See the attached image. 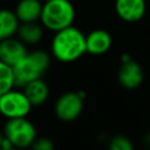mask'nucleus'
<instances>
[{
  "label": "nucleus",
  "mask_w": 150,
  "mask_h": 150,
  "mask_svg": "<svg viewBox=\"0 0 150 150\" xmlns=\"http://www.w3.org/2000/svg\"><path fill=\"white\" fill-rule=\"evenodd\" d=\"M75 19V8L69 0L46 1L42 6L40 20L49 30L57 32L73 25Z\"/></svg>",
  "instance_id": "nucleus-3"
},
{
  "label": "nucleus",
  "mask_w": 150,
  "mask_h": 150,
  "mask_svg": "<svg viewBox=\"0 0 150 150\" xmlns=\"http://www.w3.org/2000/svg\"><path fill=\"white\" fill-rule=\"evenodd\" d=\"M18 38L27 46V45H36L41 41L43 36V30L36 21L34 22H20L19 28L16 30Z\"/></svg>",
  "instance_id": "nucleus-13"
},
{
  "label": "nucleus",
  "mask_w": 150,
  "mask_h": 150,
  "mask_svg": "<svg viewBox=\"0 0 150 150\" xmlns=\"http://www.w3.org/2000/svg\"><path fill=\"white\" fill-rule=\"evenodd\" d=\"M15 87L13 68L0 60V96Z\"/></svg>",
  "instance_id": "nucleus-15"
},
{
  "label": "nucleus",
  "mask_w": 150,
  "mask_h": 150,
  "mask_svg": "<svg viewBox=\"0 0 150 150\" xmlns=\"http://www.w3.org/2000/svg\"><path fill=\"white\" fill-rule=\"evenodd\" d=\"M0 150H20V149L14 148V146H5V148H1Z\"/></svg>",
  "instance_id": "nucleus-20"
},
{
  "label": "nucleus",
  "mask_w": 150,
  "mask_h": 150,
  "mask_svg": "<svg viewBox=\"0 0 150 150\" xmlns=\"http://www.w3.org/2000/svg\"><path fill=\"white\" fill-rule=\"evenodd\" d=\"M111 35L104 29H94L86 35L87 53L91 55H102L111 47Z\"/></svg>",
  "instance_id": "nucleus-10"
},
{
  "label": "nucleus",
  "mask_w": 150,
  "mask_h": 150,
  "mask_svg": "<svg viewBox=\"0 0 150 150\" xmlns=\"http://www.w3.org/2000/svg\"><path fill=\"white\" fill-rule=\"evenodd\" d=\"M32 150H55V145L50 138L47 137H36L33 144L30 145Z\"/></svg>",
  "instance_id": "nucleus-17"
},
{
  "label": "nucleus",
  "mask_w": 150,
  "mask_h": 150,
  "mask_svg": "<svg viewBox=\"0 0 150 150\" xmlns=\"http://www.w3.org/2000/svg\"><path fill=\"white\" fill-rule=\"evenodd\" d=\"M108 150H135V149L130 138H128L124 135H116L109 141Z\"/></svg>",
  "instance_id": "nucleus-16"
},
{
  "label": "nucleus",
  "mask_w": 150,
  "mask_h": 150,
  "mask_svg": "<svg viewBox=\"0 0 150 150\" xmlns=\"http://www.w3.org/2000/svg\"><path fill=\"white\" fill-rule=\"evenodd\" d=\"M0 115H1V114H0Z\"/></svg>",
  "instance_id": "nucleus-23"
},
{
  "label": "nucleus",
  "mask_w": 150,
  "mask_h": 150,
  "mask_svg": "<svg viewBox=\"0 0 150 150\" xmlns=\"http://www.w3.org/2000/svg\"><path fill=\"white\" fill-rule=\"evenodd\" d=\"M50 50L60 62H74L87 53L86 35L73 25L57 30L52 40Z\"/></svg>",
  "instance_id": "nucleus-1"
},
{
  "label": "nucleus",
  "mask_w": 150,
  "mask_h": 150,
  "mask_svg": "<svg viewBox=\"0 0 150 150\" xmlns=\"http://www.w3.org/2000/svg\"><path fill=\"white\" fill-rule=\"evenodd\" d=\"M20 21L15 13L9 9H0V41L16 34Z\"/></svg>",
  "instance_id": "nucleus-14"
},
{
  "label": "nucleus",
  "mask_w": 150,
  "mask_h": 150,
  "mask_svg": "<svg viewBox=\"0 0 150 150\" xmlns=\"http://www.w3.org/2000/svg\"><path fill=\"white\" fill-rule=\"evenodd\" d=\"M117 79L123 88L132 90L143 83L144 71L138 62L130 59L122 62L117 73Z\"/></svg>",
  "instance_id": "nucleus-7"
},
{
  "label": "nucleus",
  "mask_w": 150,
  "mask_h": 150,
  "mask_svg": "<svg viewBox=\"0 0 150 150\" xmlns=\"http://www.w3.org/2000/svg\"><path fill=\"white\" fill-rule=\"evenodd\" d=\"M148 150H150V149H148Z\"/></svg>",
  "instance_id": "nucleus-22"
},
{
  "label": "nucleus",
  "mask_w": 150,
  "mask_h": 150,
  "mask_svg": "<svg viewBox=\"0 0 150 150\" xmlns=\"http://www.w3.org/2000/svg\"><path fill=\"white\" fill-rule=\"evenodd\" d=\"M22 88H23L25 95L27 96V98L29 100L33 107L42 105L48 100L49 88H48V84L42 80V77L28 82Z\"/></svg>",
  "instance_id": "nucleus-11"
},
{
  "label": "nucleus",
  "mask_w": 150,
  "mask_h": 150,
  "mask_svg": "<svg viewBox=\"0 0 150 150\" xmlns=\"http://www.w3.org/2000/svg\"><path fill=\"white\" fill-rule=\"evenodd\" d=\"M28 53L27 46L18 38H8L0 41V60L13 67Z\"/></svg>",
  "instance_id": "nucleus-8"
},
{
  "label": "nucleus",
  "mask_w": 150,
  "mask_h": 150,
  "mask_svg": "<svg viewBox=\"0 0 150 150\" xmlns=\"http://www.w3.org/2000/svg\"><path fill=\"white\" fill-rule=\"evenodd\" d=\"M50 64V56L45 50L28 52L16 64H14V83L16 87H23L28 82L41 79Z\"/></svg>",
  "instance_id": "nucleus-2"
},
{
  "label": "nucleus",
  "mask_w": 150,
  "mask_h": 150,
  "mask_svg": "<svg viewBox=\"0 0 150 150\" xmlns=\"http://www.w3.org/2000/svg\"><path fill=\"white\" fill-rule=\"evenodd\" d=\"M115 11L122 20L136 22L145 14V0H115Z\"/></svg>",
  "instance_id": "nucleus-9"
},
{
  "label": "nucleus",
  "mask_w": 150,
  "mask_h": 150,
  "mask_svg": "<svg viewBox=\"0 0 150 150\" xmlns=\"http://www.w3.org/2000/svg\"><path fill=\"white\" fill-rule=\"evenodd\" d=\"M5 146H12V145L7 142V139H6L5 135H4V131H0V149L5 148Z\"/></svg>",
  "instance_id": "nucleus-18"
},
{
  "label": "nucleus",
  "mask_w": 150,
  "mask_h": 150,
  "mask_svg": "<svg viewBox=\"0 0 150 150\" xmlns=\"http://www.w3.org/2000/svg\"><path fill=\"white\" fill-rule=\"evenodd\" d=\"M83 110V95L76 91L63 93L55 102L54 111L59 120L63 122L75 121Z\"/></svg>",
  "instance_id": "nucleus-6"
},
{
  "label": "nucleus",
  "mask_w": 150,
  "mask_h": 150,
  "mask_svg": "<svg viewBox=\"0 0 150 150\" xmlns=\"http://www.w3.org/2000/svg\"><path fill=\"white\" fill-rule=\"evenodd\" d=\"M32 107L23 91L11 89L0 96V114L8 120L26 117Z\"/></svg>",
  "instance_id": "nucleus-5"
},
{
  "label": "nucleus",
  "mask_w": 150,
  "mask_h": 150,
  "mask_svg": "<svg viewBox=\"0 0 150 150\" xmlns=\"http://www.w3.org/2000/svg\"><path fill=\"white\" fill-rule=\"evenodd\" d=\"M2 131L7 142L18 149H26L30 146L38 137L35 125L26 117L9 118Z\"/></svg>",
  "instance_id": "nucleus-4"
},
{
  "label": "nucleus",
  "mask_w": 150,
  "mask_h": 150,
  "mask_svg": "<svg viewBox=\"0 0 150 150\" xmlns=\"http://www.w3.org/2000/svg\"><path fill=\"white\" fill-rule=\"evenodd\" d=\"M46 1H52V0H46Z\"/></svg>",
  "instance_id": "nucleus-21"
},
{
  "label": "nucleus",
  "mask_w": 150,
  "mask_h": 150,
  "mask_svg": "<svg viewBox=\"0 0 150 150\" xmlns=\"http://www.w3.org/2000/svg\"><path fill=\"white\" fill-rule=\"evenodd\" d=\"M42 6L40 0H20L14 13L20 22H34L40 20Z\"/></svg>",
  "instance_id": "nucleus-12"
},
{
  "label": "nucleus",
  "mask_w": 150,
  "mask_h": 150,
  "mask_svg": "<svg viewBox=\"0 0 150 150\" xmlns=\"http://www.w3.org/2000/svg\"><path fill=\"white\" fill-rule=\"evenodd\" d=\"M144 143L146 144L148 149H150V131L145 134V136H144Z\"/></svg>",
  "instance_id": "nucleus-19"
}]
</instances>
